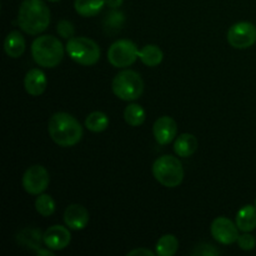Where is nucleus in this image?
I'll return each instance as SVG.
<instances>
[{
  "label": "nucleus",
  "mask_w": 256,
  "mask_h": 256,
  "mask_svg": "<svg viewBox=\"0 0 256 256\" xmlns=\"http://www.w3.org/2000/svg\"><path fill=\"white\" fill-rule=\"evenodd\" d=\"M89 212L80 204H72L65 209L64 222L72 230H82L89 224Z\"/></svg>",
  "instance_id": "ddd939ff"
},
{
  "label": "nucleus",
  "mask_w": 256,
  "mask_h": 256,
  "mask_svg": "<svg viewBox=\"0 0 256 256\" xmlns=\"http://www.w3.org/2000/svg\"><path fill=\"white\" fill-rule=\"evenodd\" d=\"M139 58L146 66L154 68L158 66L160 62L164 59V54H162V49L154 44L145 45L142 50H139Z\"/></svg>",
  "instance_id": "6ab92c4d"
},
{
  "label": "nucleus",
  "mask_w": 256,
  "mask_h": 256,
  "mask_svg": "<svg viewBox=\"0 0 256 256\" xmlns=\"http://www.w3.org/2000/svg\"><path fill=\"white\" fill-rule=\"evenodd\" d=\"M36 252L39 255H48V256H52V255H54L52 252H46V250H39V249H38Z\"/></svg>",
  "instance_id": "c756f323"
},
{
  "label": "nucleus",
  "mask_w": 256,
  "mask_h": 256,
  "mask_svg": "<svg viewBox=\"0 0 256 256\" xmlns=\"http://www.w3.org/2000/svg\"><path fill=\"white\" fill-rule=\"evenodd\" d=\"M198 139L192 134H182L174 142V152L178 156L189 158L196 152Z\"/></svg>",
  "instance_id": "f3484780"
},
{
  "label": "nucleus",
  "mask_w": 256,
  "mask_h": 256,
  "mask_svg": "<svg viewBox=\"0 0 256 256\" xmlns=\"http://www.w3.org/2000/svg\"><path fill=\"white\" fill-rule=\"evenodd\" d=\"M45 246L52 252L64 250L72 242V235L68 228L62 225H52L42 234Z\"/></svg>",
  "instance_id": "9b49d317"
},
{
  "label": "nucleus",
  "mask_w": 256,
  "mask_h": 256,
  "mask_svg": "<svg viewBox=\"0 0 256 256\" xmlns=\"http://www.w3.org/2000/svg\"><path fill=\"white\" fill-rule=\"evenodd\" d=\"M112 92L124 102H134L144 92V82L134 70H122L112 79Z\"/></svg>",
  "instance_id": "39448f33"
},
{
  "label": "nucleus",
  "mask_w": 256,
  "mask_h": 256,
  "mask_svg": "<svg viewBox=\"0 0 256 256\" xmlns=\"http://www.w3.org/2000/svg\"><path fill=\"white\" fill-rule=\"evenodd\" d=\"M210 232H212V238L218 242L224 245L234 244L239 238V228H238L236 222L234 224L232 220L225 216H219L214 219L212 226H210Z\"/></svg>",
  "instance_id": "9d476101"
},
{
  "label": "nucleus",
  "mask_w": 256,
  "mask_h": 256,
  "mask_svg": "<svg viewBox=\"0 0 256 256\" xmlns=\"http://www.w3.org/2000/svg\"><path fill=\"white\" fill-rule=\"evenodd\" d=\"M105 2H106V5L109 8H112V9H118L119 6H122L124 0H105Z\"/></svg>",
  "instance_id": "c85d7f7f"
},
{
  "label": "nucleus",
  "mask_w": 256,
  "mask_h": 256,
  "mask_svg": "<svg viewBox=\"0 0 256 256\" xmlns=\"http://www.w3.org/2000/svg\"><path fill=\"white\" fill-rule=\"evenodd\" d=\"M236 225L240 232H252L256 229V208L255 205H245L238 212Z\"/></svg>",
  "instance_id": "dca6fc26"
},
{
  "label": "nucleus",
  "mask_w": 256,
  "mask_h": 256,
  "mask_svg": "<svg viewBox=\"0 0 256 256\" xmlns=\"http://www.w3.org/2000/svg\"><path fill=\"white\" fill-rule=\"evenodd\" d=\"M20 240L22 244L26 245L28 248H34V249H39V242L42 239V232L34 229H25L20 232L19 235Z\"/></svg>",
  "instance_id": "b1692460"
},
{
  "label": "nucleus",
  "mask_w": 256,
  "mask_h": 256,
  "mask_svg": "<svg viewBox=\"0 0 256 256\" xmlns=\"http://www.w3.org/2000/svg\"><path fill=\"white\" fill-rule=\"evenodd\" d=\"M20 29L30 35H38L50 24V10L42 0H22L18 12Z\"/></svg>",
  "instance_id": "f257e3e1"
},
{
  "label": "nucleus",
  "mask_w": 256,
  "mask_h": 256,
  "mask_svg": "<svg viewBox=\"0 0 256 256\" xmlns=\"http://www.w3.org/2000/svg\"><path fill=\"white\" fill-rule=\"evenodd\" d=\"M155 249L159 256H174L179 249V242L172 234H166L158 240Z\"/></svg>",
  "instance_id": "aec40b11"
},
{
  "label": "nucleus",
  "mask_w": 256,
  "mask_h": 256,
  "mask_svg": "<svg viewBox=\"0 0 256 256\" xmlns=\"http://www.w3.org/2000/svg\"><path fill=\"white\" fill-rule=\"evenodd\" d=\"M238 245L244 252H250L256 246V240L252 234L244 232V234L239 235V238H238Z\"/></svg>",
  "instance_id": "393cba45"
},
{
  "label": "nucleus",
  "mask_w": 256,
  "mask_h": 256,
  "mask_svg": "<svg viewBox=\"0 0 256 256\" xmlns=\"http://www.w3.org/2000/svg\"><path fill=\"white\" fill-rule=\"evenodd\" d=\"M226 38L235 49H248L256 42V26L252 22H239L230 26Z\"/></svg>",
  "instance_id": "6e6552de"
},
{
  "label": "nucleus",
  "mask_w": 256,
  "mask_h": 256,
  "mask_svg": "<svg viewBox=\"0 0 256 256\" xmlns=\"http://www.w3.org/2000/svg\"><path fill=\"white\" fill-rule=\"evenodd\" d=\"M152 175L162 186L176 188L184 180V169L178 158L164 155L152 164Z\"/></svg>",
  "instance_id": "20e7f679"
},
{
  "label": "nucleus",
  "mask_w": 256,
  "mask_h": 256,
  "mask_svg": "<svg viewBox=\"0 0 256 256\" xmlns=\"http://www.w3.org/2000/svg\"><path fill=\"white\" fill-rule=\"evenodd\" d=\"M35 209L42 216H50L55 212L54 199L48 194H40L35 200Z\"/></svg>",
  "instance_id": "5701e85b"
},
{
  "label": "nucleus",
  "mask_w": 256,
  "mask_h": 256,
  "mask_svg": "<svg viewBox=\"0 0 256 256\" xmlns=\"http://www.w3.org/2000/svg\"><path fill=\"white\" fill-rule=\"evenodd\" d=\"M156 252H152V250L149 249H134L132 252H128V256H132V255H145V256H154Z\"/></svg>",
  "instance_id": "cd10ccee"
},
{
  "label": "nucleus",
  "mask_w": 256,
  "mask_h": 256,
  "mask_svg": "<svg viewBox=\"0 0 256 256\" xmlns=\"http://www.w3.org/2000/svg\"><path fill=\"white\" fill-rule=\"evenodd\" d=\"M24 86L28 94L32 96H39L46 90L48 79L44 72L40 69H32L24 78Z\"/></svg>",
  "instance_id": "4468645a"
},
{
  "label": "nucleus",
  "mask_w": 256,
  "mask_h": 256,
  "mask_svg": "<svg viewBox=\"0 0 256 256\" xmlns=\"http://www.w3.org/2000/svg\"><path fill=\"white\" fill-rule=\"evenodd\" d=\"M48 2H60V0H48Z\"/></svg>",
  "instance_id": "7c9ffc66"
},
{
  "label": "nucleus",
  "mask_w": 256,
  "mask_h": 256,
  "mask_svg": "<svg viewBox=\"0 0 256 256\" xmlns=\"http://www.w3.org/2000/svg\"><path fill=\"white\" fill-rule=\"evenodd\" d=\"M105 4V0H75L74 8L82 16L92 18L99 14Z\"/></svg>",
  "instance_id": "a211bd4d"
},
{
  "label": "nucleus",
  "mask_w": 256,
  "mask_h": 256,
  "mask_svg": "<svg viewBox=\"0 0 256 256\" xmlns=\"http://www.w3.org/2000/svg\"><path fill=\"white\" fill-rule=\"evenodd\" d=\"M145 118V110L139 104H130L125 108L124 110V119L130 126H140L144 124Z\"/></svg>",
  "instance_id": "4be33fe9"
},
{
  "label": "nucleus",
  "mask_w": 256,
  "mask_h": 256,
  "mask_svg": "<svg viewBox=\"0 0 256 256\" xmlns=\"http://www.w3.org/2000/svg\"><path fill=\"white\" fill-rule=\"evenodd\" d=\"M192 255H204V256H212V255H218L219 252L215 249L212 245H208V244H200L198 245L196 248L194 249V252H192Z\"/></svg>",
  "instance_id": "bb28decb"
},
{
  "label": "nucleus",
  "mask_w": 256,
  "mask_h": 256,
  "mask_svg": "<svg viewBox=\"0 0 256 256\" xmlns=\"http://www.w3.org/2000/svg\"><path fill=\"white\" fill-rule=\"evenodd\" d=\"M66 52L75 62L84 66L95 65L100 59V48L94 40L85 36H72L66 42Z\"/></svg>",
  "instance_id": "423d86ee"
},
{
  "label": "nucleus",
  "mask_w": 256,
  "mask_h": 256,
  "mask_svg": "<svg viewBox=\"0 0 256 256\" xmlns=\"http://www.w3.org/2000/svg\"><path fill=\"white\" fill-rule=\"evenodd\" d=\"M4 50L8 56L18 58L22 56L25 52V40L24 36L19 32H10L4 40Z\"/></svg>",
  "instance_id": "2eb2a0df"
},
{
  "label": "nucleus",
  "mask_w": 256,
  "mask_h": 256,
  "mask_svg": "<svg viewBox=\"0 0 256 256\" xmlns=\"http://www.w3.org/2000/svg\"><path fill=\"white\" fill-rule=\"evenodd\" d=\"M50 176L42 165H32L22 175V188L32 195H40L48 189Z\"/></svg>",
  "instance_id": "1a4fd4ad"
},
{
  "label": "nucleus",
  "mask_w": 256,
  "mask_h": 256,
  "mask_svg": "<svg viewBox=\"0 0 256 256\" xmlns=\"http://www.w3.org/2000/svg\"><path fill=\"white\" fill-rule=\"evenodd\" d=\"M152 132H154L155 140L160 145H168L175 139L178 134V125L172 118L160 116L152 125Z\"/></svg>",
  "instance_id": "f8f14e48"
},
{
  "label": "nucleus",
  "mask_w": 256,
  "mask_h": 256,
  "mask_svg": "<svg viewBox=\"0 0 256 256\" xmlns=\"http://www.w3.org/2000/svg\"><path fill=\"white\" fill-rule=\"evenodd\" d=\"M48 132L52 142L62 148L74 146L82 138V125L68 112H55L49 120Z\"/></svg>",
  "instance_id": "f03ea898"
},
{
  "label": "nucleus",
  "mask_w": 256,
  "mask_h": 256,
  "mask_svg": "<svg viewBox=\"0 0 256 256\" xmlns=\"http://www.w3.org/2000/svg\"><path fill=\"white\" fill-rule=\"evenodd\" d=\"M109 125V118L102 112H90L85 119V126L92 132H102Z\"/></svg>",
  "instance_id": "412c9836"
},
{
  "label": "nucleus",
  "mask_w": 256,
  "mask_h": 256,
  "mask_svg": "<svg viewBox=\"0 0 256 256\" xmlns=\"http://www.w3.org/2000/svg\"><path fill=\"white\" fill-rule=\"evenodd\" d=\"M139 58V49L132 40L120 39L112 42L108 50V60L115 68H126Z\"/></svg>",
  "instance_id": "0eeeda50"
},
{
  "label": "nucleus",
  "mask_w": 256,
  "mask_h": 256,
  "mask_svg": "<svg viewBox=\"0 0 256 256\" xmlns=\"http://www.w3.org/2000/svg\"><path fill=\"white\" fill-rule=\"evenodd\" d=\"M32 55L34 62L42 68H55L64 58V46L58 38L42 35L32 44Z\"/></svg>",
  "instance_id": "7ed1b4c3"
},
{
  "label": "nucleus",
  "mask_w": 256,
  "mask_h": 256,
  "mask_svg": "<svg viewBox=\"0 0 256 256\" xmlns=\"http://www.w3.org/2000/svg\"><path fill=\"white\" fill-rule=\"evenodd\" d=\"M255 208H256V199H255Z\"/></svg>",
  "instance_id": "2f4dec72"
},
{
  "label": "nucleus",
  "mask_w": 256,
  "mask_h": 256,
  "mask_svg": "<svg viewBox=\"0 0 256 256\" xmlns=\"http://www.w3.org/2000/svg\"><path fill=\"white\" fill-rule=\"evenodd\" d=\"M56 30H58V34H59L62 38H64V39L72 38L75 34L74 25H72V22H68V20H62V22H59Z\"/></svg>",
  "instance_id": "a878e982"
}]
</instances>
